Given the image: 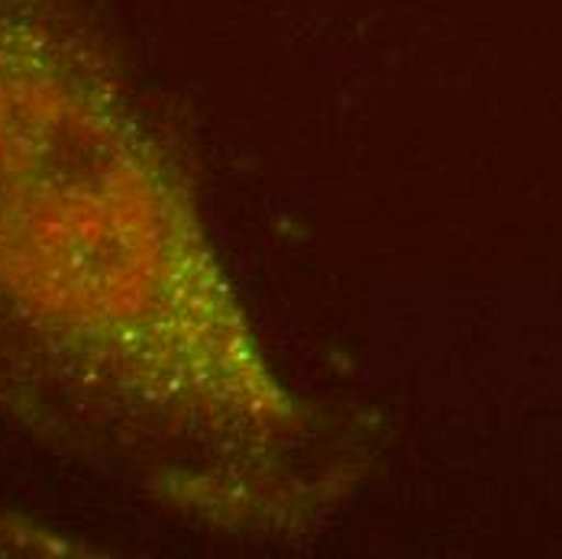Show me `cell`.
<instances>
[{
    "label": "cell",
    "mask_w": 562,
    "mask_h": 559,
    "mask_svg": "<svg viewBox=\"0 0 562 559\" xmlns=\"http://www.w3.org/2000/svg\"><path fill=\"white\" fill-rule=\"evenodd\" d=\"M0 389L226 534L301 530L362 466L266 356L91 0H0Z\"/></svg>",
    "instance_id": "cell-1"
}]
</instances>
